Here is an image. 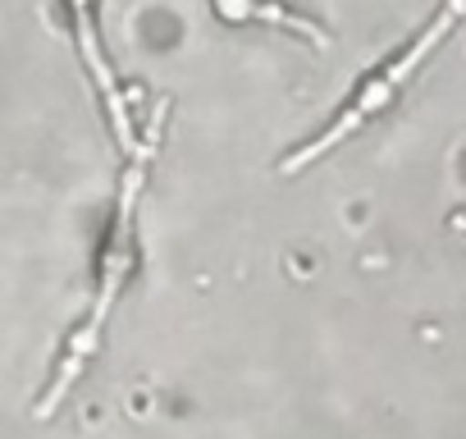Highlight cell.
<instances>
[{
	"mask_svg": "<svg viewBox=\"0 0 466 439\" xmlns=\"http://www.w3.org/2000/svg\"><path fill=\"white\" fill-rule=\"evenodd\" d=\"M461 15H466V0H443V10H439V15L425 24V33H420V37H416V42H411V46L398 56V60H389V65H384V69H380V74H375V78H370V83L357 92V101H352V106H348V110L334 119V128H325L320 138H311L302 151L284 156V160H279V169H284V174L307 169L311 160H320L325 151H334L348 133H357L370 115H380V110H384V106L398 97V87L411 78V69H420V65H425V56H430V51H434V46H439V42H443V37L457 28V19H461Z\"/></svg>",
	"mask_w": 466,
	"mask_h": 439,
	"instance_id": "obj_1",
	"label": "cell"
},
{
	"mask_svg": "<svg viewBox=\"0 0 466 439\" xmlns=\"http://www.w3.org/2000/svg\"><path fill=\"white\" fill-rule=\"evenodd\" d=\"M74 28H78V51H83V60H87V69H92V83H96V92H101V101H106V115H110V124H115V138H119V147H124L128 156H137L142 147H137V138H133V119H128V106H124L119 83H115V74H110V60L101 56L92 0H74Z\"/></svg>",
	"mask_w": 466,
	"mask_h": 439,
	"instance_id": "obj_2",
	"label": "cell"
},
{
	"mask_svg": "<svg viewBox=\"0 0 466 439\" xmlns=\"http://www.w3.org/2000/svg\"><path fill=\"white\" fill-rule=\"evenodd\" d=\"M215 5H219V15H228V19H266V24H279V28H298V33H307L311 42H325V33H320L316 24H307V19L279 10L275 0H215Z\"/></svg>",
	"mask_w": 466,
	"mask_h": 439,
	"instance_id": "obj_3",
	"label": "cell"
}]
</instances>
